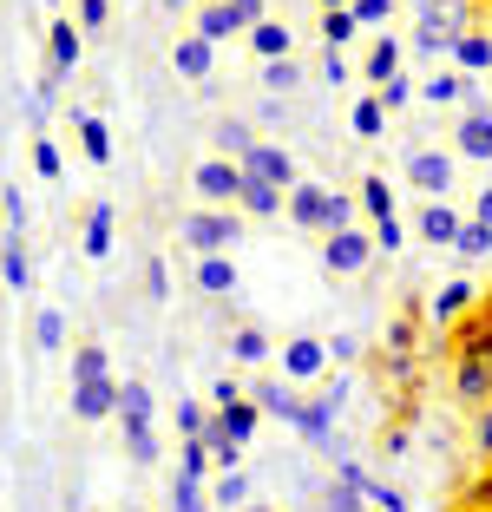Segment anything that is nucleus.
I'll list each match as a JSON object with an SVG mask.
<instances>
[{
    "label": "nucleus",
    "instance_id": "15",
    "mask_svg": "<svg viewBox=\"0 0 492 512\" xmlns=\"http://www.w3.org/2000/svg\"><path fill=\"white\" fill-rule=\"evenodd\" d=\"M256 407L276 414V421H289V427H302V414H309V401H296L289 381H263V388H256Z\"/></svg>",
    "mask_w": 492,
    "mask_h": 512
},
{
    "label": "nucleus",
    "instance_id": "31",
    "mask_svg": "<svg viewBox=\"0 0 492 512\" xmlns=\"http://www.w3.org/2000/svg\"><path fill=\"white\" fill-rule=\"evenodd\" d=\"M355 33H361V20L348 14V7H342V14H322V40H328V53H342Z\"/></svg>",
    "mask_w": 492,
    "mask_h": 512
},
{
    "label": "nucleus",
    "instance_id": "28",
    "mask_svg": "<svg viewBox=\"0 0 492 512\" xmlns=\"http://www.w3.org/2000/svg\"><path fill=\"white\" fill-rule=\"evenodd\" d=\"M296 86H302V66L296 60H263V92L283 99V92H296Z\"/></svg>",
    "mask_w": 492,
    "mask_h": 512
},
{
    "label": "nucleus",
    "instance_id": "5",
    "mask_svg": "<svg viewBox=\"0 0 492 512\" xmlns=\"http://www.w3.org/2000/svg\"><path fill=\"white\" fill-rule=\"evenodd\" d=\"M243 178H250V184H269V191H296V158H289V151L283 145H263V138H256V151H250V158H243Z\"/></svg>",
    "mask_w": 492,
    "mask_h": 512
},
{
    "label": "nucleus",
    "instance_id": "4",
    "mask_svg": "<svg viewBox=\"0 0 492 512\" xmlns=\"http://www.w3.org/2000/svg\"><path fill=\"white\" fill-rule=\"evenodd\" d=\"M263 20H269L263 0H217V7H204V14H197V33L217 46V40H237V33L263 27Z\"/></svg>",
    "mask_w": 492,
    "mask_h": 512
},
{
    "label": "nucleus",
    "instance_id": "14",
    "mask_svg": "<svg viewBox=\"0 0 492 512\" xmlns=\"http://www.w3.org/2000/svg\"><path fill=\"white\" fill-rule=\"evenodd\" d=\"M342 486H355V493H361V506H368V512H407V499L394 493V486L368 480V473H361V467H342Z\"/></svg>",
    "mask_w": 492,
    "mask_h": 512
},
{
    "label": "nucleus",
    "instance_id": "13",
    "mask_svg": "<svg viewBox=\"0 0 492 512\" xmlns=\"http://www.w3.org/2000/svg\"><path fill=\"white\" fill-rule=\"evenodd\" d=\"M46 53H53V73H60V79L79 66L86 40H79V27H73V20H53V27H46Z\"/></svg>",
    "mask_w": 492,
    "mask_h": 512
},
{
    "label": "nucleus",
    "instance_id": "27",
    "mask_svg": "<svg viewBox=\"0 0 492 512\" xmlns=\"http://www.w3.org/2000/svg\"><path fill=\"white\" fill-rule=\"evenodd\" d=\"M466 302H473V283H447V289H440V296L427 302V316H433V322H453V316H460V309H466Z\"/></svg>",
    "mask_w": 492,
    "mask_h": 512
},
{
    "label": "nucleus",
    "instance_id": "51",
    "mask_svg": "<svg viewBox=\"0 0 492 512\" xmlns=\"http://www.w3.org/2000/svg\"><path fill=\"white\" fill-rule=\"evenodd\" d=\"M420 7H440V0H420Z\"/></svg>",
    "mask_w": 492,
    "mask_h": 512
},
{
    "label": "nucleus",
    "instance_id": "29",
    "mask_svg": "<svg viewBox=\"0 0 492 512\" xmlns=\"http://www.w3.org/2000/svg\"><path fill=\"white\" fill-rule=\"evenodd\" d=\"M394 73H401V46H394V40H374V53H368V79H374V86H388Z\"/></svg>",
    "mask_w": 492,
    "mask_h": 512
},
{
    "label": "nucleus",
    "instance_id": "34",
    "mask_svg": "<svg viewBox=\"0 0 492 512\" xmlns=\"http://www.w3.org/2000/svg\"><path fill=\"white\" fill-rule=\"evenodd\" d=\"M230 355H237V362H263V355H269V335L263 329H237V335H230Z\"/></svg>",
    "mask_w": 492,
    "mask_h": 512
},
{
    "label": "nucleus",
    "instance_id": "20",
    "mask_svg": "<svg viewBox=\"0 0 492 512\" xmlns=\"http://www.w3.org/2000/svg\"><path fill=\"white\" fill-rule=\"evenodd\" d=\"M112 204H92V217H86V243H79V250L92 256V263H99V256H112Z\"/></svg>",
    "mask_w": 492,
    "mask_h": 512
},
{
    "label": "nucleus",
    "instance_id": "45",
    "mask_svg": "<svg viewBox=\"0 0 492 512\" xmlns=\"http://www.w3.org/2000/svg\"><path fill=\"white\" fill-rule=\"evenodd\" d=\"M374 250H401V224H394V217L374 224Z\"/></svg>",
    "mask_w": 492,
    "mask_h": 512
},
{
    "label": "nucleus",
    "instance_id": "8",
    "mask_svg": "<svg viewBox=\"0 0 492 512\" xmlns=\"http://www.w3.org/2000/svg\"><path fill=\"white\" fill-rule=\"evenodd\" d=\"M407 184L427 191V204H433V197H447L453 191V158H447V151H414V158H407Z\"/></svg>",
    "mask_w": 492,
    "mask_h": 512
},
{
    "label": "nucleus",
    "instance_id": "47",
    "mask_svg": "<svg viewBox=\"0 0 492 512\" xmlns=\"http://www.w3.org/2000/svg\"><path fill=\"white\" fill-rule=\"evenodd\" d=\"M145 283H151V296H158V302L171 296V276H164V263H151V270H145Z\"/></svg>",
    "mask_w": 492,
    "mask_h": 512
},
{
    "label": "nucleus",
    "instance_id": "23",
    "mask_svg": "<svg viewBox=\"0 0 492 512\" xmlns=\"http://www.w3.org/2000/svg\"><path fill=\"white\" fill-rule=\"evenodd\" d=\"M0 276H7V289H20V296L33 289V263H27V250H20V237L0 243Z\"/></svg>",
    "mask_w": 492,
    "mask_h": 512
},
{
    "label": "nucleus",
    "instance_id": "48",
    "mask_svg": "<svg viewBox=\"0 0 492 512\" xmlns=\"http://www.w3.org/2000/svg\"><path fill=\"white\" fill-rule=\"evenodd\" d=\"M473 224H486V230H492V184L479 191V204H473Z\"/></svg>",
    "mask_w": 492,
    "mask_h": 512
},
{
    "label": "nucleus",
    "instance_id": "2",
    "mask_svg": "<svg viewBox=\"0 0 492 512\" xmlns=\"http://www.w3.org/2000/svg\"><path fill=\"white\" fill-rule=\"evenodd\" d=\"M119 421H125L132 467H158V434H151V388L145 381H119Z\"/></svg>",
    "mask_w": 492,
    "mask_h": 512
},
{
    "label": "nucleus",
    "instance_id": "9",
    "mask_svg": "<svg viewBox=\"0 0 492 512\" xmlns=\"http://www.w3.org/2000/svg\"><path fill=\"white\" fill-rule=\"evenodd\" d=\"M73 414H79V421H105V414H119V381H112V375L73 381Z\"/></svg>",
    "mask_w": 492,
    "mask_h": 512
},
{
    "label": "nucleus",
    "instance_id": "35",
    "mask_svg": "<svg viewBox=\"0 0 492 512\" xmlns=\"http://www.w3.org/2000/svg\"><path fill=\"white\" fill-rule=\"evenodd\" d=\"M33 342H40V348H60V342H66V316H60V309H40V322H33Z\"/></svg>",
    "mask_w": 492,
    "mask_h": 512
},
{
    "label": "nucleus",
    "instance_id": "46",
    "mask_svg": "<svg viewBox=\"0 0 492 512\" xmlns=\"http://www.w3.org/2000/svg\"><path fill=\"white\" fill-rule=\"evenodd\" d=\"M230 401H243V388H237V381H217V388H210V407H230Z\"/></svg>",
    "mask_w": 492,
    "mask_h": 512
},
{
    "label": "nucleus",
    "instance_id": "7",
    "mask_svg": "<svg viewBox=\"0 0 492 512\" xmlns=\"http://www.w3.org/2000/svg\"><path fill=\"white\" fill-rule=\"evenodd\" d=\"M368 256H374V237H361V230H335V237L322 243L328 276H361V270H368Z\"/></svg>",
    "mask_w": 492,
    "mask_h": 512
},
{
    "label": "nucleus",
    "instance_id": "30",
    "mask_svg": "<svg viewBox=\"0 0 492 512\" xmlns=\"http://www.w3.org/2000/svg\"><path fill=\"white\" fill-rule=\"evenodd\" d=\"M237 204L250 217H276V211H283V191H269V184H250V178H243V197H237Z\"/></svg>",
    "mask_w": 492,
    "mask_h": 512
},
{
    "label": "nucleus",
    "instance_id": "24",
    "mask_svg": "<svg viewBox=\"0 0 492 512\" xmlns=\"http://www.w3.org/2000/svg\"><path fill=\"white\" fill-rule=\"evenodd\" d=\"M453 60H460L466 73H492V40L486 33H460V40H453Z\"/></svg>",
    "mask_w": 492,
    "mask_h": 512
},
{
    "label": "nucleus",
    "instance_id": "32",
    "mask_svg": "<svg viewBox=\"0 0 492 512\" xmlns=\"http://www.w3.org/2000/svg\"><path fill=\"white\" fill-rule=\"evenodd\" d=\"M361 211H374V224H381V217H394V191H388V178H361Z\"/></svg>",
    "mask_w": 492,
    "mask_h": 512
},
{
    "label": "nucleus",
    "instance_id": "40",
    "mask_svg": "<svg viewBox=\"0 0 492 512\" xmlns=\"http://www.w3.org/2000/svg\"><path fill=\"white\" fill-rule=\"evenodd\" d=\"M453 250H460V256H486V250H492V230H486V224H466Z\"/></svg>",
    "mask_w": 492,
    "mask_h": 512
},
{
    "label": "nucleus",
    "instance_id": "3",
    "mask_svg": "<svg viewBox=\"0 0 492 512\" xmlns=\"http://www.w3.org/2000/svg\"><path fill=\"white\" fill-rule=\"evenodd\" d=\"M178 237L191 243L197 256H230V243H243V224L230 211H191L178 224Z\"/></svg>",
    "mask_w": 492,
    "mask_h": 512
},
{
    "label": "nucleus",
    "instance_id": "6",
    "mask_svg": "<svg viewBox=\"0 0 492 512\" xmlns=\"http://www.w3.org/2000/svg\"><path fill=\"white\" fill-rule=\"evenodd\" d=\"M191 191L204 197V204H237V197H243V165H230V158H204V165L191 171Z\"/></svg>",
    "mask_w": 492,
    "mask_h": 512
},
{
    "label": "nucleus",
    "instance_id": "43",
    "mask_svg": "<svg viewBox=\"0 0 492 512\" xmlns=\"http://www.w3.org/2000/svg\"><path fill=\"white\" fill-rule=\"evenodd\" d=\"M348 14H355L361 27H381V20L394 14V0H355V7H348Z\"/></svg>",
    "mask_w": 492,
    "mask_h": 512
},
{
    "label": "nucleus",
    "instance_id": "11",
    "mask_svg": "<svg viewBox=\"0 0 492 512\" xmlns=\"http://www.w3.org/2000/svg\"><path fill=\"white\" fill-rule=\"evenodd\" d=\"M328 368V342H315V335H296V342L283 348V375L289 381H315Z\"/></svg>",
    "mask_w": 492,
    "mask_h": 512
},
{
    "label": "nucleus",
    "instance_id": "36",
    "mask_svg": "<svg viewBox=\"0 0 492 512\" xmlns=\"http://www.w3.org/2000/svg\"><path fill=\"white\" fill-rule=\"evenodd\" d=\"M243 499H250V480H243V473H224L217 493H210V506H243Z\"/></svg>",
    "mask_w": 492,
    "mask_h": 512
},
{
    "label": "nucleus",
    "instance_id": "49",
    "mask_svg": "<svg viewBox=\"0 0 492 512\" xmlns=\"http://www.w3.org/2000/svg\"><path fill=\"white\" fill-rule=\"evenodd\" d=\"M473 434H479V447L492 453V407H486V414H479V427H473Z\"/></svg>",
    "mask_w": 492,
    "mask_h": 512
},
{
    "label": "nucleus",
    "instance_id": "26",
    "mask_svg": "<svg viewBox=\"0 0 492 512\" xmlns=\"http://www.w3.org/2000/svg\"><path fill=\"white\" fill-rule=\"evenodd\" d=\"M466 73H433L427 86H420V99H427V106H453V99H466Z\"/></svg>",
    "mask_w": 492,
    "mask_h": 512
},
{
    "label": "nucleus",
    "instance_id": "12",
    "mask_svg": "<svg viewBox=\"0 0 492 512\" xmlns=\"http://www.w3.org/2000/svg\"><path fill=\"white\" fill-rule=\"evenodd\" d=\"M256 421H263V407L250 401V394H243V401H230V407H217V434L230 440V447H250V434H256Z\"/></svg>",
    "mask_w": 492,
    "mask_h": 512
},
{
    "label": "nucleus",
    "instance_id": "53",
    "mask_svg": "<svg viewBox=\"0 0 492 512\" xmlns=\"http://www.w3.org/2000/svg\"><path fill=\"white\" fill-rule=\"evenodd\" d=\"M486 14H492V7H486Z\"/></svg>",
    "mask_w": 492,
    "mask_h": 512
},
{
    "label": "nucleus",
    "instance_id": "44",
    "mask_svg": "<svg viewBox=\"0 0 492 512\" xmlns=\"http://www.w3.org/2000/svg\"><path fill=\"white\" fill-rule=\"evenodd\" d=\"M204 467H210L204 440H191V447H184V467H178V480H204Z\"/></svg>",
    "mask_w": 492,
    "mask_h": 512
},
{
    "label": "nucleus",
    "instance_id": "50",
    "mask_svg": "<svg viewBox=\"0 0 492 512\" xmlns=\"http://www.w3.org/2000/svg\"><path fill=\"white\" fill-rule=\"evenodd\" d=\"M342 7H355V0H322V14H342Z\"/></svg>",
    "mask_w": 492,
    "mask_h": 512
},
{
    "label": "nucleus",
    "instance_id": "25",
    "mask_svg": "<svg viewBox=\"0 0 492 512\" xmlns=\"http://www.w3.org/2000/svg\"><path fill=\"white\" fill-rule=\"evenodd\" d=\"M250 46L263 60H289V27L283 20H263V27H250Z\"/></svg>",
    "mask_w": 492,
    "mask_h": 512
},
{
    "label": "nucleus",
    "instance_id": "10",
    "mask_svg": "<svg viewBox=\"0 0 492 512\" xmlns=\"http://www.w3.org/2000/svg\"><path fill=\"white\" fill-rule=\"evenodd\" d=\"M171 66H178V79H197V86H204L210 66H217V46H210L204 33H184V40L171 46Z\"/></svg>",
    "mask_w": 492,
    "mask_h": 512
},
{
    "label": "nucleus",
    "instance_id": "52",
    "mask_svg": "<svg viewBox=\"0 0 492 512\" xmlns=\"http://www.w3.org/2000/svg\"><path fill=\"white\" fill-rule=\"evenodd\" d=\"M164 7H184V0H164Z\"/></svg>",
    "mask_w": 492,
    "mask_h": 512
},
{
    "label": "nucleus",
    "instance_id": "18",
    "mask_svg": "<svg viewBox=\"0 0 492 512\" xmlns=\"http://www.w3.org/2000/svg\"><path fill=\"white\" fill-rule=\"evenodd\" d=\"M460 158H486L492 165V112H466L460 119Z\"/></svg>",
    "mask_w": 492,
    "mask_h": 512
},
{
    "label": "nucleus",
    "instance_id": "16",
    "mask_svg": "<svg viewBox=\"0 0 492 512\" xmlns=\"http://www.w3.org/2000/svg\"><path fill=\"white\" fill-rule=\"evenodd\" d=\"M73 125H79V145H86V158H92V165H112V132H105V119H99V112H86V106H79V112H73Z\"/></svg>",
    "mask_w": 492,
    "mask_h": 512
},
{
    "label": "nucleus",
    "instance_id": "1",
    "mask_svg": "<svg viewBox=\"0 0 492 512\" xmlns=\"http://www.w3.org/2000/svg\"><path fill=\"white\" fill-rule=\"evenodd\" d=\"M289 224L296 230H322V237L355 230V197H335L328 184H296V191H289Z\"/></svg>",
    "mask_w": 492,
    "mask_h": 512
},
{
    "label": "nucleus",
    "instance_id": "19",
    "mask_svg": "<svg viewBox=\"0 0 492 512\" xmlns=\"http://www.w3.org/2000/svg\"><path fill=\"white\" fill-rule=\"evenodd\" d=\"M460 230H466V224L447 211V197H433L427 211H420V237H427V243H460Z\"/></svg>",
    "mask_w": 492,
    "mask_h": 512
},
{
    "label": "nucleus",
    "instance_id": "33",
    "mask_svg": "<svg viewBox=\"0 0 492 512\" xmlns=\"http://www.w3.org/2000/svg\"><path fill=\"white\" fill-rule=\"evenodd\" d=\"M355 132L381 138V132H388V106H381V99H361V106H355Z\"/></svg>",
    "mask_w": 492,
    "mask_h": 512
},
{
    "label": "nucleus",
    "instance_id": "21",
    "mask_svg": "<svg viewBox=\"0 0 492 512\" xmlns=\"http://www.w3.org/2000/svg\"><path fill=\"white\" fill-rule=\"evenodd\" d=\"M250 151H256V138H250V125H243V119H224V125H217V158L243 165Z\"/></svg>",
    "mask_w": 492,
    "mask_h": 512
},
{
    "label": "nucleus",
    "instance_id": "22",
    "mask_svg": "<svg viewBox=\"0 0 492 512\" xmlns=\"http://www.w3.org/2000/svg\"><path fill=\"white\" fill-rule=\"evenodd\" d=\"M460 394L466 401H486L492 394V355H466L460 362Z\"/></svg>",
    "mask_w": 492,
    "mask_h": 512
},
{
    "label": "nucleus",
    "instance_id": "17",
    "mask_svg": "<svg viewBox=\"0 0 492 512\" xmlns=\"http://www.w3.org/2000/svg\"><path fill=\"white\" fill-rule=\"evenodd\" d=\"M197 289L204 296H237V263L230 256H197Z\"/></svg>",
    "mask_w": 492,
    "mask_h": 512
},
{
    "label": "nucleus",
    "instance_id": "42",
    "mask_svg": "<svg viewBox=\"0 0 492 512\" xmlns=\"http://www.w3.org/2000/svg\"><path fill=\"white\" fill-rule=\"evenodd\" d=\"M171 512H210L204 493H197V480H178V486H171Z\"/></svg>",
    "mask_w": 492,
    "mask_h": 512
},
{
    "label": "nucleus",
    "instance_id": "37",
    "mask_svg": "<svg viewBox=\"0 0 492 512\" xmlns=\"http://www.w3.org/2000/svg\"><path fill=\"white\" fill-rule=\"evenodd\" d=\"M374 99H381V106H388V112H401L407 99H414V79H401V73H394L388 86H374Z\"/></svg>",
    "mask_w": 492,
    "mask_h": 512
},
{
    "label": "nucleus",
    "instance_id": "38",
    "mask_svg": "<svg viewBox=\"0 0 492 512\" xmlns=\"http://www.w3.org/2000/svg\"><path fill=\"white\" fill-rule=\"evenodd\" d=\"M33 171L40 178H60V145L53 138H33Z\"/></svg>",
    "mask_w": 492,
    "mask_h": 512
},
{
    "label": "nucleus",
    "instance_id": "39",
    "mask_svg": "<svg viewBox=\"0 0 492 512\" xmlns=\"http://www.w3.org/2000/svg\"><path fill=\"white\" fill-rule=\"evenodd\" d=\"M105 375V348H79L73 355V381H99Z\"/></svg>",
    "mask_w": 492,
    "mask_h": 512
},
{
    "label": "nucleus",
    "instance_id": "41",
    "mask_svg": "<svg viewBox=\"0 0 492 512\" xmlns=\"http://www.w3.org/2000/svg\"><path fill=\"white\" fill-rule=\"evenodd\" d=\"M112 20V0H79V33H99Z\"/></svg>",
    "mask_w": 492,
    "mask_h": 512
}]
</instances>
